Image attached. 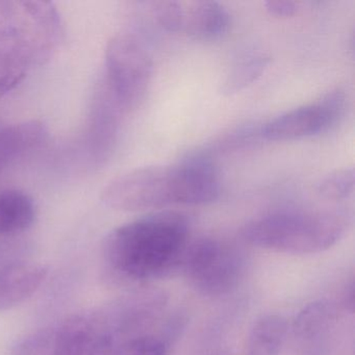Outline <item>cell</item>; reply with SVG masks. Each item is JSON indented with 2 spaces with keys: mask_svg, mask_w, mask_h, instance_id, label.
Returning <instances> with one entry per match:
<instances>
[{
  "mask_svg": "<svg viewBox=\"0 0 355 355\" xmlns=\"http://www.w3.org/2000/svg\"><path fill=\"white\" fill-rule=\"evenodd\" d=\"M346 211H277L249 222L242 230L247 243L257 248L288 254H311L327 250L346 234Z\"/></svg>",
  "mask_w": 355,
  "mask_h": 355,
  "instance_id": "3",
  "label": "cell"
},
{
  "mask_svg": "<svg viewBox=\"0 0 355 355\" xmlns=\"http://www.w3.org/2000/svg\"><path fill=\"white\" fill-rule=\"evenodd\" d=\"M57 328H44L19 338L11 355H55Z\"/></svg>",
  "mask_w": 355,
  "mask_h": 355,
  "instance_id": "16",
  "label": "cell"
},
{
  "mask_svg": "<svg viewBox=\"0 0 355 355\" xmlns=\"http://www.w3.org/2000/svg\"><path fill=\"white\" fill-rule=\"evenodd\" d=\"M62 32L53 3L0 1V53L17 55L31 67L41 65L53 55Z\"/></svg>",
  "mask_w": 355,
  "mask_h": 355,
  "instance_id": "4",
  "label": "cell"
},
{
  "mask_svg": "<svg viewBox=\"0 0 355 355\" xmlns=\"http://www.w3.org/2000/svg\"><path fill=\"white\" fill-rule=\"evenodd\" d=\"M269 62V55L261 51H252L243 55L228 72L222 92L227 95L234 94L246 88L265 72Z\"/></svg>",
  "mask_w": 355,
  "mask_h": 355,
  "instance_id": "15",
  "label": "cell"
},
{
  "mask_svg": "<svg viewBox=\"0 0 355 355\" xmlns=\"http://www.w3.org/2000/svg\"><path fill=\"white\" fill-rule=\"evenodd\" d=\"M189 244L188 218L161 211L112 230L103 241V261L122 282H151L180 270Z\"/></svg>",
  "mask_w": 355,
  "mask_h": 355,
  "instance_id": "1",
  "label": "cell"
},
{
  "mask_svg": "<svg viewBox=\"0 0 355 355\" xmlns=\"http://www.w3.org/2000/svg\"><path fill=\"white\" fill-rule=\"evenodd\" d=\"M266 10L277 17H291L297 12V5L290 0H269L265 3Z\"/></svg>",
  "mask_w": 355,
  "mask_h": 355,
  "instance_id": "20",
  "label": "cell"
},
{
  "mask_svg": "<svg viewBox=\"0 0 355 355\" xmlns=\"http://www.w3.org/2000/svg\"><path fill=\"white\" fill-rule=\"evenodd\" d=\"M157 24L171 33L197 39H215L230 26L227 10L216 1L163 0L153 3Z\"/></svg>",
  "mask_w": 355,
  "mask_h": 355,
  "instance_id": "8",
  "label": "cell"
},
{
  "mask_svg": "<svg viewBox=\"0 0 355 355\" xmlns=\"http://www.w3.org/2000/svg\"><path fill=\"white\" fill-rule=\"evenodd\" d=\"M221 193L215 167L203 159L170 166L138 168L117 176L101 193L110 209L125 213L173 205L214 202Z\"/></svg>",
  "mask_w": 355,
  "mask_h": 355,
  "instance_id": "2",
  "label": "cell"
},
{
  "mask_svg": "<svg viewBox=\"0 0 355 355\" xmlns=\"http://www.w3.org/2000/svg\"><path fill=\"white\" fill-rule=\"evenodd\" d=\"M354 280H350L345 286L344 292H343V305L347 311L351 313L354 311Z\"/></svg>",
  "mask_w": 355,
  "mask_h": 355,
  "instance_id": "21",
  "label": "cell"
},
{
  "mask_svg": "<svg viewBox=\"0 0 355 355\" xmlns=\"http://www.w3.org/2000/svg\"><path fill=\"white\" fill-rule=\"evenodd\" d=\"M288 329V321L282 315L259 318L249 334L247 355H279Z\"/></svg>",
  "mask_w": 355,
  "mask_h": 355,
  "instance_id": "13",
  "label": "cell"
},
{
  "mask_svg": "<svg viewBox=\"0 0 355 355\" xmlns=\"http://www.w3.org/2000/svg\"><path fill=\"white\" fill-rule=\"evenodd\" d=\"M244 267L238 249L216 239L202 238L190 242L180 270L200 294L216 297L238 286Z\"/></svg>",
  "mask_w": 355,
  "mask_h": 355,
  "instance_id": "6",
  "label": "cell"
},
{
  "mask_svg": "<svg viewBox=\"0 0 355 355\" xmlns=\"http://www.w3.org/2000/svg\"><path fill=\"white\" fill-rule=\"evenodd\" d=\"M354 182L353 168L336 170L319 182L317 187L318 194L330 200L348 198L354 190Z\"/></svg>",
  "mask_w": 355,
  "mask_h": 355,
  "instance_id": "18",
  "label": "cell"
},
{
  "mask_svg": "<svg viewBox=\"0 0 355 355\" xmlns=\"http://www.w3.org/2000/svg\"><path fill=\"white\" fill-rule=\"evenodd\" d=\"M336 318L332 303L325 300L309 303L295 320V336L303 342H313L329 329Z\"/></svg>",
  "mask_w": 355,
  "mask_h": 355,
  "instance_id": "14",
  "label": "cell"
},
{
  "mask_svg": "<svg viewBox=\"0 0 355 355\" xmlns=\"http://www.w3.org/2000/svg\"><path fill=\"white\" fill-rule=\"evenodd\" d=\"M34 199L17 189L0 191V236L22 234L36 220Z\"/></svg>",
  "mask_w": 355,
  "mask_h": 355,
  "instance_id": "12",
  "label": "cell"
},
{
  "mask_svg": "<svg viewBox=\"0 0 355 355\" xmlns=\"http://www.w3.org/2000/svg\"><path fill=\"white\" fill-rule=\"evenodd\" d=\"M346 105L344 93L334 90L315 103L286 112L270 120L261 128L269 141H293L317 136L338 123Z\"/></svg>",
  "mask_w": 355,
  "mask_h": 355,
  "instance_id": "7",
  "label": "cell"
},
{
  "mask_svg": "<svg viewBox=\"0 0 355 355\" xmlns=\"http://www.w3.org/2000/svg\"><path fill=\"white\" fill-rule=\"evenodd\" d=\"M105 71L113 103L130 111L145 96L153 73V58L137 37L118 34L105 49Z\"/></svg>",
  "mask_w": 355,
  "mask_h": 355,
  "instance_id": "5",
  "label": "cell"
},
{
  "mask_svg": "<svg viewBox=\"0 0 355 355\" xmlns=\"http://www.w3.org/2000/svg\"><path fill=\"white\" fill-rule=\"evenodd\" d=\"M167 347L163 340L155 336H137L121 343L116 355H166Z\"/></svg>",
  "mask_w": 355,
  "mask_h": 355,
  "instance_id": "19",
  "label": "cell"
},
{
  "mask_svg": "<svg viewBox=\"0 0 355 355\" xmlns=\"http://www.w3.org/2000/svg\"><path fill=\"white\" fill-rule=\"evenodd\" d=\"M49 268L40 263H15L0 269V311L30 298L42 286Z\"/></svg>",
  "mask_w": 355,
  "mask_h": 355,
  "instance_id": "10",
  "label": "cell"
},
{
  "mask_svg": "<svg viewBox=\"0 0 355 355\" xmlns=\"http://www.w3.org/2000/svg\"><path fill=\"white\" fill-rule=\"evenodd\" d=\"M30 64L17 55L0 53V98L15 90L26 78Z\"/></svg>",
  "mask_w": 355,
  "mask_h": 355,
  "instance_id": "17",
  "label": "cell"
},
{
  "mask_svg": "<svg viewBox=\"0 0 355 355\" xmlns=\"http://www.w3.org/2000/svg\"><path fill=\"white\" fill-rule=\"evenodd\" d=\"M47 139L49 130L38 120L10 124L0 130V172L40 148Z\"/></svg>",
  "mask_w": 355,
  "mask_h": 355,
  "instance_id": "11",
  "label": "cell"
},
{
  "mask_svg": "<svg viewBox=\"0 0 355 355\" xmlns=\"http://www.w3.org/2000/svg\"><path fill=\"white\" fill-rule=\"evenodd\" d=\"M119 345L109 318L74 315L57 328L55 355H116Z\"/></svg>",
  "mask_w": 355,
  "mask_h": 355,
  "instance_id": "9",
  "label": "cell"
}]
</instances>
